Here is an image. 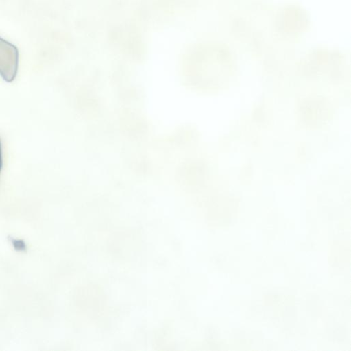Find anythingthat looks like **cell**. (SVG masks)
<instances>
[{"instance_id":"cell-1","label":"cell","mask_w":351,"mask_h":351,"mask_svg":"<svg viewBox=\"0 0 351 351\" xmlns=\"http://www.w3.org/2000/svg\"><path fill=\"white\" fill-rule=\"evenodd\" d=\"M19 67V51L16 46L0 37V75L7 82L16 78Z\"/></svg>"},{"instance_id":"cell-2","label":"cell","mask_w":351,"mask_h":351,"mask_svg":"<svg viewBox=\"0 0 351 351\" xmlns=\"http://www.w3.org/2000/svg\"><path fill=\"white\" fill-rule=\"evenodd\" d=\"M3 167V149H2V144L0 139V174Z\"/></svg>"}]
</instances>
